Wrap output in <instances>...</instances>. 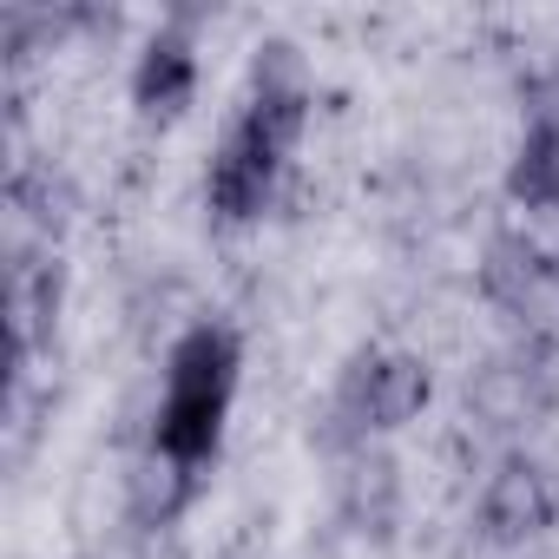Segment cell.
Returning <instances> with one entry per match:
<instances>
[{
    "instance_id": "1",
    "label": "cell",
    "mask_w": 559,
    "mask_h": 559,
    "mask_svg": "<svg viewBox=\"0 0 559 559\" xmlns=\"http://www.w3.org/2000/svg\"><path fill=\"white\" fill-rule=\"evenodd\" d=\"M237 382H243L237 330L211 323V317L191 323L165 349V389H158V408H152V448L185 461V467H204L224 448V421H230Z\"/></svg>"
},
{
    "instance_id": "2",
    "label": "cell",
    "mask_w": 559,
    "mask_h": 559,
    "mask_svg": "<svg viewBox=\"0 0 559 559\" xmlns=\"http://www.w3.org/2000/svg\"><path fill=\"white\" fill-rule=\"evenodd\" d=\"M428 402H435V362L421 349H362L336 382L330 421H336L343 448H362V441L415 428L428 415Z\"/></svg>"
},
{
    "instance_id": "3",
    "label": "cell",
    "mask_w": 559,
    "mask_h": 559,
    "mask_svg": "<svg viewBox=\"0 0 559 559\" xmlns=\"http://www.w3.org/2000/svg\"><path fill=\"white\" fill-rule=\"evenodd\" d=\"M461 408H467V428H480V435H526L533 421H546V408H552L546 349L520 343V349L474 362L461 382Z\"/></svg>"
},
{
    "instance_id": "4",
    "label": "cell",
    "mask_w": 559,
    "mask_h": 559,
    "mask_svg": "<svg viewBox=\"0 0 559 559\" xmlns=\"http://www.w3.org/2000/svg\"><path fill=\"white\" fill-rule=\"evenodd\" d=\"M559 526V480L546 474V461L533 454H500L474 493V533L500 552L533 546L539 533Z\"/></svg>"
},
{
    "instance_id": "5",
    "label": "cell",
    "mask_w": 559,
    "mask_h": 559,
    "mask_svg": "<svg viewBox=\"0 0 559 559\" xmlns=\"http://www.w3.org/2000/svg\"><path fill=\"white\" fill-rule=\"evenodd\" d=\"M284 158L263 152L237 119L224 126V139L211 145V165H204V211L217 224H257L270 204H276V185H284Z\"/></svg>"
},
{
    "instance_id": "6",
    "label": "cell",
    "mask_w": 559,
    "mask_h": 559,
    "mask_svg": "<svg viewBox=\"0 0 559 559\" xmlns=\"http://www.w3.org/2000/svg\"><path fill=\"white\" fill-rule=\"evenodd\" d=\"M60 310H67V263L53 250H21L8 263V343H14V376H27L53 336H60Z\"/></svg>"
},
{
    "instance_id": "7",
    "label": "cell",
    "mask_w": 559,
    "mask_h": 559,
    "mask_svg": "<svg viewBox=\"0 0 559 559\" xmlns=\"http://www.w3.org/2000/svg\"><path fill=\"white\" fill-rule=\"evenodd\" d=\"M198 80H204V67H198L191 14H171V21L139 47L126 86H132V106H139L145 119H185L191 99H198Z\"/></svg>"
},
{
    "instance_id": "8",
    "label": "cell",
    "mask_w": 559,
    "mask_h": 559,
    "mask_svg": "<svg viewBox=\"0 0 559 559\" xmlns=\"http://www.w3.org/2000/svg\"><path fill=\"white\" fill-rule=\"evenodd\" d=\"M336 500H343V520L369 539H389L402 526V500H408V480H402V461L376 441L349 448L343 474H336Z\"/></svg>"
},
{
    "instance_id": "9",
    "label": "cell",
    "mask_w": 559,
    "mask_h": 559,
    "mask_svg": "<svg viewBox=\"0 0 559 559\" xmlns=\"http://www.w3.org/2000/svg\"><path fill=\"white\" fill-rule=\"evenodd\" d=\"M191 493H198V467L145 448L132 461V474H126V520L145 526V533H165V526H178V513L191 507Z\"/></svg>"
},
{
    "instance_id": "10",
    "label": "cell",
    "mask_w": 559,
    "mask_h": 559,
    "mask_svg": "<svg viewBox=\"0 0 559 559\" xmlns=\"http://www.w3.org/2000/svg\"><path fill=\"white\" fill-rule=\"evenodd\" d=\"M507 204L526 217H552L559 211V126L526 119V132L507 152V178H500Z\"/></svg>"
},
{
    "instance_id": "11",
    "label": "cell",
    "mask_w": 559,
    "mask_h": 559,
    "mask_svg": "<svg viewBox=\"0 0 559 559\" xmlns=\"http://www.w3.org/2000/svg\"><path fill=\"white\" fill-rule=\"evenodd\" d=\"M8 204H14V217L34 224L40 237H60V230L73 224V211H80V191H73V178H67L53 158H21L14 178H8Z\"/></svg>"
}]
</instances>
